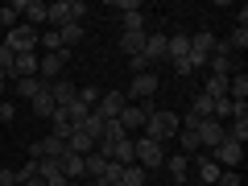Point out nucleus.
<instances>
[{
	"label": "nucleus",
	"mask_w": 248,
	"mask_h": 186,
	"mask_svg": "<svg viewBox=\"0 0 248 186\" xmlns=\"http://www.w3.org/2000/svg\"><path fill=\"white\" fill-rule=\"evenodd\" d=\"M195 137H199V149L207 145V153H211L215 145H219L223 137H228V128H223L219 120H199V124H195Z\"/></svg>",
	"instance_id": "nucleus-10"
},
{
	"label": "nucleus",
	"mask_w": 248,
	"mask_h": 186,
	"mask_svg": "<svg viewBox=\"0 0 248 186\" xmlns=\"http://www.w3.org/2000/svg\"><path fill=\"white\" fill-rule=\"evenodd\" d=\"M174 71H178V75H190L195 66H190V58H174Z\"/></svg>",
	"instance_id": "nucleus-40"
},
{
	"label": "nucleus",
	"mask_w": 248,
	"mask_h": 186,
	"mask_svg": "<svg viewBox=\"0 0 248 186\" xmlns=\"http://www.w3.org/2000/svg\"><path fill=\"white\" fill-rule=\"evenodd\" d=\"M83 17H87V4H83V0H54V4H46V21H50L54 29L79 25Z\"/></svg>",
	"instance_id": "nucleus-2"
},
{
	"label": "nucleus",
	"mask_w": 248,
	"mask_h": 186,
	"mask_svg": "<svg viewBox=\"0 0 248 186\" xmlns=\"http://www.w3.org/2000/svg\"><path fill=\"white\" fill-rule=\"evenodd\" d=\"M0 25H4V29H17L21 25V13L13 9V4H4V9H0Z\"/></svg>",
	"instance_id": "nucleus-32"
},
{
	"label": "nucleus",
	"mask_w": 248,
	"mask_h": 186,
	"mask_svg": "<svg viewBox=\"0 0 248 186\" xmlns=\"http://www.w3.org/2000/svg\"><path fill=\"white\" fill-rule=\"evenodd\" d=\"M228 137H232V141H240V145L248 141V112L232 116V128H228Z\"/></svg>",
	"instance_id": "nucleus-25"
},
{
	"label": "nucleus",
	"mask_w": 248,
	"mask_h": 186,
	"mask_svg": "<svg viewBox=\"0 0 248 186\" xmlns=\"http://www.w3.org/2000/svg\"><path fill=\"white\" fill-rule=\"evenodd\" d=\"M112 9H120V13H137V9H141V0H112Z\"/></svg>",
	"instance_id": "nucleus-37"
},
{
	"label": "nucleus",
	"mask_w": 248,
	"mask_h": 186,
	"mask_svg": "<svg viewBox=\"0 0 248 186\" xmlns=\"http://www.w3.org/2000/svg\"><path fill=\"white\" fill-rule=\"evenodd\" d=\"M62 186H79V182H62Z\"/></svg>",
	"instance_id": "nucleus-43"
},
{
	"label": "nucleus",
	"mask_w": 248,
	"mask_h": 186,
	"mask_svg": "<svg viewBox=\"0 0 248 186\" xmlns=\"http://www.w3.org/2000/svg\"><path fill=\"white\" fill-rule=\"evenodd\" d=\"M145 174H149V170H141L133 161V166H124V174H120V186H141L145 182Z\"/></svg>",
	"instance_id": "nucleus-27"
},
{
	"label": "nucleus",
	"mask_w": 248,
	"mask_h": 186,
	"mask_svg": "<svg viewBox=\"0 0 248 186\" xmlns=\"http://www.w3.org/2000/svg\"><path fill=\"white\" fill-rule=\"evenodd\" d=\"M62 178H66V182H79V178H87V170H83V157L66 153V157H62Z\"/></svg>",
	"instance_id": "nucleus-19"
},
{
	"label": "nucleus",
	"mask_w": 248,
	"mask_h": 186,
	"mask_svg": "<svg viewBox=\"0 0 248 186\" xmlns=\"http://www.w3.org/2000/svg\"><path fill=\"white\" fill-rule=\"evenodd\" d=\"M66 153H75V157H87V153H95V141H91L87 133H71V137H66Z\"/></svg>",
	"instance_id": "nucleus-15"
},
{
	"label": "nucleus",
	"mask_w": 248,
	"mask_h": 186,
	"mask_svg": "<svg viewBox=\"0 0 248 186\" xmlns=\"http://www.w3.org/2000/svg\"><path fill=\"white\" fill-rule=\"evenodd\" d=\"M13 87H17V95H21V99H33L37 91L46 87V83L37 79V75H29V79H13Z\"/></svg>",
	"instance_id": "nucleus-20"
},
{
	"label": "nucleus",
	"mask_w": 248,
	"mask_h": 186,
	"mask_svg": "<svg viewBox=\"0 0 248 186\" xmlns=\"http://www.w3.org/2000/svg\"><path fill=\"white\" fill-rule=\"evenodd\" d=\"M141 46H145V33H120V50L133 58V54H141Z\"/></svg>",
	"instance_id": "nucleus-28"
},
{
	"label": "nucleus",
	"mask_w": 248,
	"mask_h": 186,
	"mask_svg": "<svg viewBox=\"0 0 248 186\" xmlns=\"http://www.w3.org/2000/svg\"><path fill=\"white\" fill-rule=\"evenodd\" d=\"M195 170H199V178H203V182H219V174H223V170L211 161V153H207V157H199Z\"/></svg>",
	"instance_id": "nucleus-21"
},
{
	"label": "nucleus",
	"mask_w": 248,
	"mask_h": 186,
	"mask_svg": "<svg viewBox=\"0 0 248 186\" xmlns=\"http://www.w3.org/2000/svg\"><path fill=\"white\" fill-rule=\"evenodd\" d=\"M166 42H170L166 33H145V46H141V58L149 62V66H153V62H161V58H166Z\"/></svg>",
	"instance_id": "nucleus-12"
},
{
	"label": "nucleus",
	"mask_w": 248,
	"mask_h": 186,
	"mask_svg": "<svg viewBox=\"0 0 248 186\" xmlns=\"http://www.w3.org/2000/svg\"><path fill=\"white\" fill-rule=\"evenodd\" d=\"M228 99L232 104H248V75H228Z\"/></svg>",
	"instance_id": "nucleus-16"
},
{
	"label": "nucleus",
	"mask_w": 248,
	"mask_h": 186,
	"mask_svg": "<svg viewBox=\"0 0 248 186\" xmlns=\"http://www.w3.org/2000/svg\"><path fill=\"white\" fill-rule=\"evenodd\" d=\"M83 170H87V178H99V174H104V170H108V157H104V153H87V157H83Z\"/></svg>",
	"instance_id": "nucleus-22"
},
{
	"label": "nucleus",
	"mask_w": 248,
	"mask_h": 186,
	"mask_svg": "<svg viewBox=\"0 0 248 186\" xmlns=\"http://www.w3.org/2000/svg\"><path fill=\"white\" fill-rule=\"evenodd\" d=\"M240 157H244V145L232 141V137H223V141L211 149V161H215L219 170H236V166H240Z\"/></svg>",
	"instance_id": "nucleus-6"
},
{
	"label": "nucleus",
	"mask_w": 248,
	"mask_h": 186,
	"mask_svg": "<svg viewBox=\"0 0 248 186\" xmlns=\"http://www.w3.org/2000/svg\"><path fill=\"white\" fill-rule=\"evenodd\" d=\"M153 108H157L153 99H145V104H124V112L116 116V120H120V128H124V133L133 137V133H141V128H145V120H149V112H153Z\"/></svg>",
	"instance_id": "nucleus-3"
},
{
	"label": "nucleus",
	"mask_w": 248,
	"mask_h": 186,
	"mask_svg": "<svg viewBox=\"0 0 248 186\" xmlns=\"http://www.w3.org/2000/svg\"><path fill=\"white\" fill-rule=\"evenodd\" d=\"M37 42H42V29H33V25H25V21H21L17 29H9V50L13 54H33L37 50Z\"/></svg>",
	"instance_id": "nucleus-4"
},
{
	"label": "nucleus",
	"mask_w": 248,
	"mask_h": 186,
	"mask_svg": "<svg viewBox=\"0 0 248 186\" xmlns=\"http://www.w3.org/2000/svg\"><path fill=\"white\" fill-rule=\"evenodd\" d=\"M54 33H58L62 50H71V46H79V42H83V25H66V29H54Z\"/></svg>",
	"instance_id": "nucleus-24"
},
{
	"label": "nucleus",
	"mask_w": 248,
	"mask_h": 186,
	"mask_svg": "<svg viewBox=\"0 0 248 186\" xmlns=\"http://www.w3.org/2000/svg\"><path fill=\"white\" fill-rule=\"evenodd\" d=\"M29 104H33V112L42 116V120H54V116H58V104H54V95H50V83H46V87L37 91Z\"/></svg>",
	"instance_id": "nucleus-13"
},
{
	"label": "nucleus",
	"mask_w": 248,
	"mask_h": 186,
	"mask_svg": "<svg viewBox=\"0 0 248 186\" xmlns=\"http://www.w3.org/2000/svg\"><path fill=\"white\" fill-rule=\"evenodd\" d=\"M29 75H37V54H17V62H13V79H29Z\"/></svg>",
	"instance_id": "nucleus-18"
},
{
	"label": "nucleus",
	"mask_w": 248,
	"mask_h": 186,
	"mask_svg": "<svg viewBox=\"0 0 248 186\" xmlns=\"http://www.w3.org/2000/svg\"><path fill=\"white\" fill-rule=\"evenodd\" d=\"M124 104H128V99H124V91H104V95H99V104H95V116H99V120H116V116L124 112Z\"/></svg>",
	"instance_id": "nucleus-11"
},
{
	"label": "nucleus",
	"mask_w": 248,
	"mask_h": 186,
	"mask_svg": "<svg viewBox=\"0 0 248 186\" xmlns=\"http://www.w3.org/2000/svg\"><path fill=\"white\" fill-rule=\"evenodd\" d=\"M178 128H182V116H178V112H170V108H153L149 120H145V128H141V137L166 145L170 137H178Z\"/></svg>",
	"instance_id": "nucleus-1"
},
{
	"label": "nucleus",
	"mask_w": 248,
	"mask_h": 186,
	"mask_svg": "<svg viewBox=\"0 0 248 186\" xmlns=\"http://www.w3.org/2000/svg\"><path fill=\"white\" fill-rule=\"evenodd\" d=\"M66 58H71V50L42 54V58H37V79H42V83H54V79L62 75V66H66Z\"/></svg>",
	"instance_id": "nucleus-8"
},
{
	"label": "nucleus",
	"mask_w": 248,
	"mask_h": 186,
	"mask_svg": "<svg viewBox=\"0 0 248 186\" xmlns=\"http://www.w3.org/2000/svg\"><path fill=\"white\" fill-rule=\"evenodd\" d=\"M161 161H166V149H161L157 141H149V137H137V166L141 170H157Z\"/></svg>",
	"instance_id": "nucleus-7"
},
{
	"label": "nucleus",
	"mask_w": 248,
	"mask_h": 186,
	"mask_svg": "<svg viewBox=\"0 0 248 186\" xmlns=\"http://www.w3.org/2000/svg\"><path fill=\"white\" fill-rule=\"evenodd\" d=\"M4 83H9V75H4V71H0V87H4Z\"/></svg>",
	"instance_id": "nucleus-42"
},
{
	"label": "nucleus",
	"mask_w": 248,
	"mask_h": 186,
	"mask_svg": "<svg viewBox=\"0 0 248 186\" xmlns=\"http://www.w3.org/2000/svg\"><path fill=\"white\" fill-rule=\"evenodd\" d=\"M75 133H87V137H91V141H95V145H99V137H104V120H99V116H95V112H91V116H87V120H83V124H79V128H75Z\"/></svg>",
	"instance_id": "nucleus-23"
},
{
	"label": "nucleus",
	"mask_w": 248,
	"mask_h": 186,
	"mask_svg": "<svg viewBox=\"0 0 248 186\" xmlns=\"http://www.w3.org/2000/svg\"><path fill=\"white\" fill-rule=\"evenodd\" d=\"M0 186H21V182H17V170L0 166Z\"/></svg>",
	"instance_id": "nucleus-36"
},
{
	"label": "nucleus",
	"mask_w": 248,
	"mask_h": 186,
	"mask_svg": "<svg viewBox=\"0 0 248 186\" xmlns=\"http://www.w3.org/2000/svg\"><path fill=\"white\" fill-rule=\"evenodd\" d=\"M91 186H95V182H91Z\"/></svg>",
	"instance_id": "nucleus-44"
},
{
	"label": "nucleus",
	"mask_w": 248,
	"mask_h": 186,
	"mask_svg": "<svg viewBox=\"0 0 248 186\" xmlns=\"http://www.w3.org/2000/svg\"><path fill=\"white\" fill-rule=\"evenodd\" d=\"M21 186H46V182H42V178H29V182H21Z\"/></svg>",
	"instance_id": "nucleus-41"
},
{
	"label": "nucleus",
	"mask_w": 248,
	"mask_h": 186,
	"mask_svg": "<svg viewBox=\"0 0 248 186\" xmlns=\"http://www.w3.org/2000/svg\"><path fill=\"white\" fill-rule=\"evenodd\" d=\"M13 62H17V54H13V50H9V46L0 42V71L9 75V79H13Z\"/></svg>",
	"instance_id": "nucleus-34"
},
{
	"label": "nucleus",
	"mask_w": 248,
	"mask_h": 186,
	"mask_svg": "<svg viewBox=\"0 0 248 186\" xmlns=\"http://www.w3.org/2000/svg\"><path fill=\"white\" fill-rule=\"evenodd\" d=\"M207 99H228V79H219V75H211L207 79V91H203Z\"/></svg>",
	"instance_id": "nucleus-26"
},
{
	"label": "nucleus",
	"mask_w": 248,
	"mask_h": 186,
	"mask_svg": "<svg viewBox=\"0 0 248 186\" xmlns=\"http://www.w3.org/2000/svg\"><path fill=\"white\" fill-rule=\"evenodd\" d=\"M215 186H240V174H232V170H228V174H219V182H215Z\"/></svg>",
	"instance_id": "nucleus-39"
},
{
	"label": "nucleus",
	"mask_w": 248,
	"mask_h": 186,
	"mask_svg": "<svg viewBox=\"0 0 248 186\" xmlns=\"http://www.w3.org/2000/svg\"><path fill=\"white\" fill-rule=\"evenodd\" d=\"M124 33H145V13H124Z\"/></svg>",
	"instance_id": "nucleus-30"
},
{
	"label": "nucleus",
	"mask_w": 248,
	"mask_h": 186,
	"mask_svg": "<svg viewBox=\"0 0 248 186\" xmlns=\"http://www.w3.org/2000/svg\"><path fill=\"white\" fill-rule=\"evenodd\" d=\"M215 46H219V37H215L211 29H203V33L190 37V54H186V58H190V66H195V71H199V66H207V58L215 54Z\"/></svg>",
	"instance_id": "nucleus-5"
},
{
	"label": "nucleus",
	"mask_w": 248,
	"mask_h": 186,
	"mask_svg": "<svg viewBox=\"0 0 248 186\" xmlns=\"http://www.w3.org/2000/svg\"><path fill=\"white\" fill-rule=\"evenodd\" d=\"M29 178H37V161H25V166L17 170V182H29Z\"/></svg>",
	"instance_id": "nucleus-35"
},
{
	"label": "nucleus",
	"mask_w": 248,
	"mask_h": 186,
	"mask_svg": "<svg viewBox=\"0 0 248 186\" xmlns=\"http://www.w3.org/2000/svg\"><path fill=\"white\" fill-rule=\"evenodd\" d=\"M99 95H104V91H99V87H83V91H79V104H83V108H91V112H95Z\"/></svg>",
	"instance_id": "nucleus-33"
},
{
	"label": "nucleus",
	"mask_w": 248,
	"mask_h": 186,
	"mask_svg": "<svg viewBox=\"0 0 248 186\" xmlns=\"http://www.w3.org/2000/svg\"><path fill=\"white\" fill-rule=\"evenodd\" d=\"M50 95H54V104H58V108H66V104H75V99H79V91H75L71 83L54 79V83H50Z\"/></svg>",
	"instance_id": "nucleus-17"
},
{
	"label": "nucleus",
	"mask_w": 248,
	"mask_h": 186,
	"mask_svg": "<svg viewBox=\"0 0 248 186\" xmlns=\"http://www.w3.org/2000/svg\"><path fill=\"white\" fill-rule=\"evenodd\" d=\"M223 50H248V29H232V37H228V42H223Z\"/></svg>",
	"instance_id": "nucleus-31"
},
{
	"label": "nucleus",
	"mask_w": 248,
	"mask_h": 186,
	"mask_svg": "<svg viewBox=\"0 0 248 186\" xmlns=\"http://www.w3.org/2000/svg\"><path fill=\"white\" fill-rule=\"evenodd\" d=\"M161 166L170 170V178H174V182H190V157H186V153H174V157H166Z\"/></svg>",
	"instance_id": "nucleus-14"
},
{
	"label": "nucleus",
	"mask_w": 248,
	"mask_h": 186,
	"mask_svg": "<svg viewBox=\"0 0 248 186\" xmlns=\"http://www.w3.org/2000/svg\"><path fill=\"white\" fill-rule=\"evenodd\" d=\"M153 95H157V75L153 71L137 75V79L128 83V91H124V99H137V104H145V99H153Z\"/></svg>",
	"instance_id": "nucleus-9"
},
{
	"label": "nucleus",
	"mask_w": 248,
	"mask_h": 186,
	"mask_svg": "<svg viewBox=\"0 0 248 186\" xmlns=\"http://www.w3.org/2000/svg\"><path fill=\"white\" fill-rule=\"evenodd\" d=\"M211 112H215V99H207V95H199L190 104V116H199V120H211Z\"/></svg>",
	"instance_id": "nucleus-29"
},
{
	"label": "nucleus",
	"mask_w": 248,
	"mask_h": 186,
	"mask_svg": "<svg viewBox=\"0 0 248 186\" xmlns=\"http://www.w3.org/2000/svg\"><path fill=\"white\" fill-rule=\"evenodd\" d=\"M0 120H4V124H13V120H17V108H13L9 99H4V104H0Z\"/></svg>",
	"instance_id": "nucleus-38"
}]
</instances>
